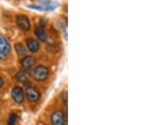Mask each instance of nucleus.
Returning <instances> with one entry per match:
<instances>
[{"label": "nucleus", "mask_w": 151, "mask_h": 125, "mask_svg": "<svg viewBox=\"0 0 151 125\" xmlns=\"http://www.w3.org/2000/svg\"><path fill=\"white\" fill-rule=\"evenodd\" d=\"M28 78H29V73L28 71L25 70L19 71L15 76V79L19 82H25L28 80Z\"/></svg>", "instance_id": "11"}, {"label": "nucleus", "mask_w": 151, "mask_h": 125, "mask_svg": "<svg viewBox=\"0 0 151 125\" xmlns=\"http://www.w3.org/2000/svg\"><path fill=\"white\" fill-rule=\"evenodd\" d=\"M31 75H32L33 78L38 81V82H42L45 81L49 75V70L48 68L45 65H38L36 66L31 72Z\"/></svg>", "instance_id": "1"}, {"label": "nucleus", "mask_w": 151, "mask_h": 125, "mask_svg": "<svg viewBox=\"0 0 151 125\" xmlns=\"http://www.w3.org/2000/svg\"><path fill=\"white\" fill-rule=\"evenodd\" d=\"M58 3L55 1H40L37 4L39 10L40 11H52L58 8Z\"/></svg>", "instance_id": "3"}, {"label": "nucleus", "mask_w": 151, "mask_h": 125, "mask_svg": "<svg viewBox=\"0 0 151 125\" xmlns=\"http://www.w3.org/2000/svg\"><path fill=\"white\" fill-rule=\"evenodd\" d=\"M17 119V115L14 113H12L8 119V125H14Z\"/></svg>", "instance_id": "13"}, {"label": "nucleus", "mask_w": 151, "mask_h": 125, "mask_svg": "<svg viewBox=\"0 0 151 125\" xmlns=\"http://www.w3.org/2000/svg\"><path fill=\"white\" fill-rule=\"evenodd\" d=\"M12 98L17 103H22L24 99V91L21 87H15L12 90Z\"/></svg>", "instance_id": "6"}, {"label": "nucleus", "mask_w": 151, "mask_h": 125, "mask_svg": "<svg viewBox=\"0 0 151 125\" xmlns=\"http://www.w3.org/2000/svg\"><path fill=\"white\" fill-rule=\"evenodd\" d=\"M35 33L37 38L40 39V40H42L44 42L48 41V35H47L46 32L45 31V29H44L43 27H41V26H38V27H36L35 30Z\"/></svg>", "instance_id": "10"}, {"label": "nucleus", "mask_w": 151, "mask_h": 125, "mask_svg": "<svg viewBox=\"0 0 151 125\" xmlns=\"http://www.w3.org/2000/svg\"><path fill=\"white\" fill-rule=\"evenodd\" d=\"M16 22L19 29L24 30V31H28L30 29V22H29V19H28L26 15H24V14L18 15Z\"/></svg>", "instance_id": "4"}, {"label": "nucleus", "mask_w": 151, "mask_h": 125, "mask_svg": "<svg viewBox=\"0 0 151 125\" xmlns=\"http://www.w3.org/2000/svg\"><path fill=\"white\" fill-rule=\"evenodd\" d=\"M3 85H4V80H3V78L0 76V88L3 87Z\"/></svg>", "instance_id": "15"}, {"label": "nucleus", "mask_w": 151, "mask_h": 125, "mask_svg": "<svg viewBox=\"0 0 151 125\" xmlns=\"http://www.w3.org/2000/svg\"><path fill=\"white\" fill-rule=\"evenodd\" d=\"M21 66L24 68V70L25 71H29L33 67V65H35V59L33 56H26L24 58H23L20 61Z\"/></svg>", "instance_id": "8"}, {"label": "nucleus", "mask_w": 151, "mask_h": 125, "mask_svg": "<svg viewBox=\"0 0 151 125\" xmlns=\"http://www.w3.org/2000/svg\"><path fill=\"white\" fill-rule=\"evenodd\" d=\"M26 44H27L28 49L33 53L37 52L39 49H40V43L35 38H32V37L29 38L26 40Z\"/></svg>", "instance_id": "9"}, {"label": "nucleus", "mask_w": 151, "mask_h": 125, "mask_svg": "<svg viewBox=\"0 0 151 125\" xmlns=\"http://www.w3.org/2000/svg\"><path fill=\"white\" fill-rule=\"evenodd\" d=\"M9 50H10L9 44L4 35L0 34V55H6L9 52Z\"/></svg>", "instance_id": "7"}, {"label": "nucleus", "mask_w": 151, "mask_h": 125, "mask_svg": "<svg viewBox=\"0 0 151 125\" xmlns=\"http://www.w3.org/2000/svg\"><path fill=\"white\" fill-rule=\"evenodd\" d=\"M51 123L53 125H66V115L62 111H55L51 115Z\"/></svg>", "instance_id": "2"}, {"label": "nucleus", "mask_w": 151, "mask_h": 125, "mask_svg": "<svg viewBox=\"0 0 151 125\" xmlns=\"http://www.w3.org/2000/svg\"><path fill=\"white\" fill-rule=\"evenodd\" d=\"M14 49H15V50H16V52L18 53L19 55H26V53H27V50L24 46V45L21 43L16 44L15 46H14Z\"/></svg>", "instance_id": "12"}, {"label": "nucleus", "mask_w": 151, "mask_h": 125, "mask_svg": "<svg viewBox=\"0 0 151 125\" xmlns=\"http://www.w3.org/2000/svg\"><path fill=\"white\" fill-rule=\"evenodd\" d=\"M26 96L29 102H36L40 98V93L36 87L29 86L26 89Z\"/></svg>", "instance_id": "5"}, {"label": "nucleus", "mask_w": 151, "mask_h": 125, "mask_svg": "<svg viewBox=\"0 0 151 125\" xmlns=\"http://www.w3.org/2000/svg\"><path fill=\"white\" fill-rule=\"evenodd\" d=\"M61 101H62V103L64 105V107L66 108V106H67V93H66V92L63 93V94H61Z\"/></svg>", "instance_id": "14"}]
</instances>
